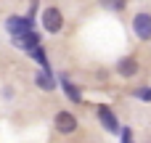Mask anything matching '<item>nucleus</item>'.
Masks as SVG:
<instances>
[{
	"label": "nucleus",
	"mask_w": 151,
	"mask_h": 143,
	"mask_svg": "<svg viewBox=\"0 0 151 143\" xmlns=\"http://www.w3.org/2000/svg\"><path fill=\"white\" fill-rule=\"evenodd\" d=\"M5 29H8L11 34H21V32L32 29V16H27V19H21V16H11V19L5 21Z\"/></svg>",
	"instance_id": "4"
},
{
	"label": "nucleus",
	"mask_w": 151,
	"mask_h": 143,
	"mask_svg": "<svg viewBox=\"0 0 151 143\" xmlns=\"http://www.w3.org/2000/svg\"><path fill=\"white\" fill-rule=\"evenodd\" d=\"M11 37H13V45L21 48V50H32L35 45H40V34H37L35 29H27V32H21V34H11Z\"/></svg>",
	"instance_id": "2"
},
{
	"label": "nucleus",
	"mask_w": 151,
	"mask_h": 143,
	"mask_svg": "<svg viewBox=\"0 0 151 143\" xmlns=\"http://www.w3.org/2000/svg\"><path fill=\"white\" fill-rule=\"evenodd\" d=\"M117 72H119L122 77H133V74L138 72V61H135V58H122V61L117 64Z\"/></svg>",
	"instance_id": "7"
},
{
	"label": "nucleus",
	"mask_w": 151,
	"mask_h": 143,
	"mask_svg": "<svg viewBox=\"0 0 151 143\" xmlns=\"http://www.w3.org/2000/svg\"><path fill=\"white\" fill-rule=\"evenodd\" d=\"M138 98H141V101H151V88H143V90H138Z\"/></svg>",
	"instance_id": "12"
},
{
	"label": "nucleus",
	"mask_w": 151,
	"mask_h": 143,
	"mask_svg": "<svg viewBox=\"0 0 151 143\" xmlns=\"http://www.w3.org/2000/svg\"><path fill=\"white\" fill-rule=\"evenodd\" d=\"M98 117H101V125L109 130V133H117V119H114V114L109 111V106H98Z\"/></svg>",
	"instance_id": "6"
},
{
	"label": "nucleus",
	"mask_w": 151,
	"mask_h": 143,
	"mask_svg": "<svg viewBox=\"0 0 151 143\" xmlns=\"http://www.w3.org/2000/svg\"><path fill=\"white\" fill-rule=\"evenodd\" d=\"M61 85H64V90H66L69 101H82V98H80V90H77V88L69 82V77H66V74H61Z\"/></svg>",
	"instance_id": "9"
},
{
	"label": "nucleus",
	"mask_w": 151,
	"mask_h": 143,
	"mask_svg": "<svg viewBox=\"0 0 151 143\" xmlns=\"http://www.w3.org/2000/svg\"><path fill=\"white\" fill-rule=\"evenodd\" d=\"M101 5H104L106 11H122V8L127 5V0H101Z\"/></svg>",
	"instance_id": "11"
},
{
	"label": "nucleus",
	"mask_w": 151,
	"mask_h": 143,
	"mask_svg": "<svg viewBox=\"0 0 151 143\" xmlns=\"http://www.w3.org/2000/svg\"><path fill=\"white\" fill-rule=\"evenodd\" d=\"M133 29L141 40H151V16L149 13H138L133 19Z\"/></svg>",
	"instance_id": "3"
},
{
	"label": "nucleus",
	"mask_w": 151,
	"mask_h": 143,
	"mask_svg": "<svg viewBox=\"0 0 151 143\" xmlns=\"http://www.w3.org/2000/svg\"><path fill=\"white\" fill-rule=\"evenodd\" d=\"M35 82H37L42 90H53V88H56V80H53V74H50L48 69L37 72V74H35Z\"/></svg>",
	"instance_id": "8"
},
{
	"label": "nucleus",
	"mask_w": 151,
	"mask_h": 143,
	"mask_svg": "<svg viewBox=\"0 0 151 143\" xmlns=\"http://www.w3.org/2000/svg\"><path fill=\"white\" fill-rule=\"evenodd\" d=\"M29 53H32V58H35L37 64H42V69H48V58H45V50H42L40 45H35V48H32Z\"/></svg>",
	"instance_id": "10"
},
{
	"label": "nucleus",
	"mask_w": 151,
	"mask_h": 143,
	"mask_svg": "<svg viewBox=\"0 0 151 143\" xmlns=\"http://www.w3.org/2000/svg\"><path fill=\"white\" fill-rule=\"evenodd\" d=\"M56 130L58 133H74L77 130V119L69 111H58L56 114Z\"/></svg>",
	"instance_id": "5"
},
{
	"label": "nucleus",
	"mask_w": 151,
	"mask_h": 143,
	"mask_svg": "<svg viewBox=\"0 0 151 143\" xmlns=\"http://www.w3.org/2000/svg\"><path fill=\"white\" fill-rule=\"evenodd\" d=\"M42 27H45V32H58L61 27H64V19H61V11L58 8H45L42 11Z\"/></svg>",
	"instance_id": "1"
}]
</instances>
